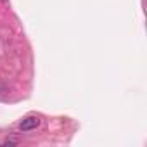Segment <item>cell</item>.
I'll return each mask as SVG.
<instances>
[{
  "label": "cell",
  "instance_id": "1",
  "mask_svg": "<svg viewBox=\"0 0 147 147\" xmlns=\"http://www.w3.org/2000/svg\"><path fill=\"white\" fill-rule=\"evenodd\" d=\"M38 125H40V118H38V116H28V118H24V119L19 123V130H21V131H31V130H35Z\"/></svg>",
  "mask_w": 147,
  "mask_h": 147
}]
</instances>
